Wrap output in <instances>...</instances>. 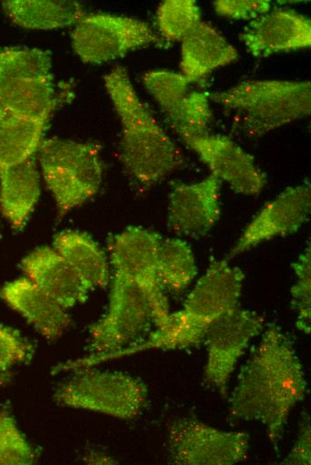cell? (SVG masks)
I'll list each match as a JSON object with an SVG mask.
<instances>
[{"instance_id": "cell-1", "label": "cell", "mask_w": 311, "mask_h": 465, "mask_svg": "<svg viewBox=\"0 0 311 465\" xmlns=\"http://www.w3.org/2000/svg\"><path fill=\"white\" fill-rule=\"evenodd\" d=\"M307 392L293 342L279 325L270 323L239 372L228 419L259 422L277 450L292 409Z\"/></svg>"}, {"instance_id": "cell-2", "label": "cell", "mask_w": 311, "mask_h": 465, "mask_svg": "<svg viewBox=\"0 0 311 465\" xmlns=\"http://www.w3.org/2000/svg\"><path fill=\"white\" fill-rule=\"evenodd\" d=\"M245 275L228 259L213 260L187 296L183 307L168 315L146 338L116 352L100 356V362L152 349L193 347L205 340L218 319L236 308Z\"/></svg>"}, {"instance_id": "cell-3", "label": "cell", "mask_w": 311, "mask_h": 465, "mask_svg": "<svg viewBox=\"0 0 311 465\" xmlns=\"http://www.w3.org/2000/svg\"><path fill=\"white\" fill-rule=\"evenodd\" d=\"M122 125V161L130 175L149 187L185 165V157L138 96L126 69L104 77Z\"/></svg>"}, {"instance_id": "cell-4", "label": "cell", "mask_w": 311, "mask_h": 465, "mask_svg": "<svg viewBox=\"0 0 311 465\" xmlns=\"http://www.w3.org/2000/svg\"><path fill=\"white\" fill-rule=\"evenodd\" d=\"M209 97L233 112L237 126L250 138L307 117L311 112L308 80H249Z\"/></svg>"}, {"instance_id": "cell-5", "label": "cell", "mask_w": 311, "mask_h": 465, "mask_svg": "<svg viewBox=\"0 0 311 465\" xmlns=\"http://www.w3.org/2000/svg\"><path fill=\"white\" fill-rule=\"evenodd\" d=\"M51 68L47 51L0 52V106L11 116L48 121L70 96L69 90L57 89Z\"/></svg>"}, {"instance_id": "cell-6", "label": "cell", "mask_w": 311, "mask_h": 465, "mask_svg": "<svg viewBox=\"0 0 311 465\" xmlns=\"http://www.w3.org/2000/svg\"><path fill=\"white\" fill-rule=\"evenodd\" d=\"M38 151L41 173L59 216L97 192L103 177L98 145L49 138L42 140Z\"/></svg>"}, {"instance_id": "cell-7", "label": "cell", "mask_w": 311, "mask_h": 465, "mask_svg": "<svg viewBox=\"0 0 311 465\" xmlns=\"http://www.w3.org/2000/svg\"><path fill=\"white\" fill-rule=\"evenodd\" d=\"M76 371L55 389L53 397L59 405L133 419L147 404L148 389L139 377L89 368Z\"/></svg>"}, {"instance_id": "cell-8", "label": "cell", "mask_w": 311, "mask_h": 465, "mask_svg": "<svg viewBox=\"0 0 311 465\" xmlns=\"http://www.w3.org/2000/svg\"><path fill=\"white\" fill-rule=\"evenodd\" d=\"M152 322L150 303L143 292L113 274L107 310L89 328V356L111 354L138 342Z\"/></svg>"}, {"instance_id": "cell-9", "label": "cell", "mask_w": 311, "mask_h": 465, "mask_svg": "<svg viewBox=\"0 0 311 465\" xmlns=\"http://www.w3.org/2000/svg\"><path fill=\"white\" fill-rule=\"evenodd\" d=\"M77 55L85 63H102L151 45L162 46L163 38L143 21L127 16L85 14L71 35Z\"/></svg>"}, {"instance_id": "cell-10", "label": "cell", "mask_w": 311, "mask_h": 465, "mask_svg": "<svg viewBox=\"0 0 311 465\" xmlns=\"http://www.w3.org/2000/svg\"><path fill=\"white\" fill-rule=\"evenodd\" d=\"M162 238L155 232L130 226L110 241L113 274L135 283L147 298L154 324L159 326L170 314L168 300L157 273V255Z\"/></svg>"}, {"instance_id": "cell-11", "label": "cell", "mask_w": 311, "mask_h": 465, "mask_svg": "<svg viewBox=\"0 0 311 465\" xmlns=\"http://www.w3.org/2000/svg\"><path fill=\"white\" fill-rule=\"evenodd\" d=\"M249 435L227 431L204 422L180 418L168 429L170 461L176 465H232L243 461Z\"/></svg>"}, {"instance_id": "cell-12", "label": "cell", "mask_w": 311, "mask_h": 465, "mask_svg": "<svg viewBox=\"0 0 311 465\" xmlns=\"http://www.w3.org/2000/svg\"><path fill=\"white\" fill-rule=\"evenodd\" d=\"M265 325L263 316L237 306L207 331L204 340L207 351L204 376L223 398L239 359L250 341L263 332Z\"/></svg>"}, {"instance_id": "cell-13", "label": "cell", "mask_w": 311, "mask_h": 465, "mask_svg": "<svg viewBox=\"0 0 311 465\" xmlns=\"http://www.w3.org/2000/svg\"><path fill=\"white\" fill-rule=\"evenodd\" d=\"M311 210L309 182L287 188L268 201L252 218L230 249L231 259L263 241L297 232Z\"/></svg>"}, {"instance_id": "cell-14", "label": "cell", "mask_w": 311, "mask_h": 465, "mask_svg": "<svg viewBox=\"0 0 311 465\" xmlns=\"http://www.w3.org/2000/svg\"><path fill=\"white\" fill-rule=\"evenodd\" d=\"M208 167L211 174L231 189L247 196L258 195L266 184V175L254 157L228 137L210 134L182 140Z\"/></svg>"}, {"instance_id": "cell-15", "label": "cell", "mask_w": 311, "mask_h": 465, "mask_svg": "<svg viewBox=\"0 0 311 465\" xmlns=\"http://www.w3.org/2000/svg\"><path fill=\"white\" fill-rule=\"evenodd\" d=\"M221 182L214 175L172 188L168 201V228L179 236L198 239L207 234L221 216Z\"/></svg>"}, {"instance_id": "cell-16", "label": "cell", "mask_w": 311, "mask_h": 465, "mask_svg": "<svg viewBox=\"0 0 311 465\" xmlns=\"http://www.w3.org/2000/svg\"><path fill=\"white\" fill-rule=\"evenodd\" d=\"M240 39L256 57L309 47L311 21L294 10L275 9L250 21Z\"/></svg>"}, {"instance_id": "cell-17", "label": "cell", "mask_w": 311, "mask_h": 465, "mask_svg": "<svg viewBox=\"0 0 311 465\" xmlns=\"http://www.w3.org/2000/svg\"><path fill=\"white\" fill-rule=\"evenodd\" d=\"M27 278L66 309L85 302L93 287L51 247H39L20 264Z\"/></svg>"}, {"instance_id": "cell-18", "label": "cell", "mask_w": 311, "mask_h": 465, "mask_svg": "<svg viewBox=\"0 0 311 465\" xmlns=\"http://www.w3.org/2000/svg\"><path fill=\"white\" fill-rule=\"evenodd\" d=\"M0 297L47 340L59 339L71 324L66 309L26 276L4 283Z\"/></svg>"}, {"instance_id": "cell-19", "label": "cell", "mask_w": 311, "mask_h": 465, "mask_svg": "<svg viewBox=\"0 0 311 465\" xmlns=\"http://www.w3.org/2000/svg\"><path fill=\"white\" fill-rule=\"evenodd\" d=\"M181 70L189 83L235 62L237 49L211 24L200 21L181 41Z\"/></svg>"}, {"instance_id": "cell-20", "label": "cell", "mask_w": 311, "mask_h": 465, "mask_svg": "<svg viewBox=\"0 0 311 465\" xmlns=\"http://www.w3.org/2000/svg\"><path fill=\"white\" fill-rule=\"evenodd\" d=\"M39 194V173L33 157L0 172V209L14 229L25 225Z\"/></svg>"}, {"instance_id": "cell-21", "label": "cell", "mask_w": 311, "mask_h": 465, "mask_svg": "<svg viewBox=\"0 0 311 465\" xmlns=\"http://www.w3.org/2000/svg\"><path fill=\"white\" fill-rule=\"evenodd\" d=\"M2 9L15 24L31 30H55L76 24L86 13L76 1L9 0Z\"/></svg>"}, {"instance_id": "cell-22", "label": "cell", "mask_w": 311, "mask_h": 465, "mask_svg": "<svg viewBox=\"0 0 311 465\" xmlns=\"http://www.w3.org/2000/svg\"><path fill=\"white\" fill-rule=\"evenodd\" d=\"M53 248L93 288L110 282L107 259L99 246L87 234L63 231L54 238Z\"/></svg>"}, {"instance_id": "cell-23", "label": "cell", "mask_w": 311, "mask_h": 465, "mask_svg": "<svg viewBox=\"0 0 311 465\" xmlns=\"http://www.w3.org/2000/svg\"><path fill=\"white\" fill-rule=\"evenodd\" d=\"M47 122L12 115L0 125V172L32 158Z\"/></svg>"}, {"instance_id": "cell-24", "label": "cell", "mask_w": 311, "mask_h": 465, "mask_svg": "<svg viewBox=\"0 0 311 465\" xmlns=\"http://www.w3.org/2000/svg\"><path fill=\"white\" fill-rule=\"evenodd\" d=\"M157 273L164 289L181 293L197 275L194 253L181 238L161 240L157 255Z\"/></svg>"}, {"instance_id": "cell-25", "label": "cell", "mask_w": 311, "mask_h": 465, "mask_svg": "<svg viewBox=\"0 0 311 465\" xmlns=\"http://www.w3.org/2000/svg\"><path fill=\"white\" fill-rule=\"evenodd\" d=\"M164 115L181 140L206 134L213 119L209 94L189 91Z\"/></svg>"}, {"instance_id": "cell-26", "label": "cell", "mask_w": 311, "mask_h": 465, "mask_svg": "<svg viewBox=\"0 0 311 465\" xmlns=\"http://www.w3.org/2000/svg\"><path fill=\"white\" fill-rule=\"evenodd\" d=\"M200 21L201 12L194 0H165L156 10L158 30L170 41H181Z\"/></svg>"}, {"instance_id": "cell-27", "label": "cell", "mask_w": 311, "mask_h": 465, "mask_svg": "<svg viewBox=\"0 0 311 465\" xmlns=\"http://www.w3.org/2000/svg\"><path fill=\"white\" fill-rule=\"evenodd\" d=\"M37 453L7 407L0 408V465H29Z\"/></svg>"}, {"instance_id": "cell-28", "label": "cell", "mask_w": 311, "mask_h": 465, "mask_svg": "<svg viewBox=\"0 0 311 465\" xmlns=\"http://www.w3.org/2000/svg\"><path fill=\"white\" fill-rule=\"evenodd\" d=\"M295 283L290 288L291 307L296 314V326L304 334L311 329V249L310 243L291 264Z\"/></svg>"}, {"instance_id": "cell-29", "label": "cell", "mask_w": 311, "mask_h": 465, "mask_svg": "<svg viewBox=\"0 0 311 465\" xmlns=\"http://www.w3.org/2000/svg\"><path fill=\"white\" fill-rule=\"evenodd\" d=\"M142 82L164 114L189 92L190 84L181 72L164 69L146 72L142 77Z\"/></svg>"}, {"instance_id": "cell-30", "label": "cell", "mask_w": 311, "mask_h": 465, "mask_svg": "<svg viewBox=\"0 0 311 465\" xmlns=\"http://www.w3.org/2000/svg\"><path fill=\"white\" fill-rule=\"evenodd\" d=\"M34 349L21 334L12 327L0 325V373L17 364L29 362Z\"/></svg>"}, {"instance_id": "cell-31", "label": "cell", "mask_w": 311, "mask_h": 465, "mask_svg": "<svg viewBox=\"0 0 311 465\" xmlns=\"http://www.w3.org/2000/svg\"><path fill=\"white\" fill-rule=\"evenodd\" d=\"M214 12L231 20H254L271 10L267 0H216L213 2Z\"/></svg>"}, {"instance_id": "cell-32", "label": "cell", "mask_w": 311, "mask_h": 465, "mask_svg": "<svg viewBox=\"0 0 311 465\" xmlns=\"http://www.w3.org/2000/svg\"><path fill=\"white\" fill-rule=\"evenodd\" d=\"M280 464L310 465L311 464V427L310 416L307 410L301 413L296 440L288 455Z\"/></svg>"}, {"instance_id": "cell-33", "label": "cell", "mask_w": 311, "mask_h": 465, "mask_svg": "<svg viewBox=\"0 0 311 465\" xmlns=\"http://www.w3.org/2000/svg\"><path fill=\"white\" fill-rule=\"evenodd\" d=\"M11 376L9 372L0 373V386L8 383L11 379Z\"/></svg>"}, {"instance_id": "cell-34", "label": "cell", "mask_w": 311, "mask_h": 465, "mask_svg": "<svg viewBox=\"0 0 311 465\" xmlns=\"http://www.w3.org/2000/svg\"><path fill=\"white\" fill-rule=\"evenodd\" d=\"M11 115H9L1 106H0V125Z\"/></svg>"}]
</instances>
